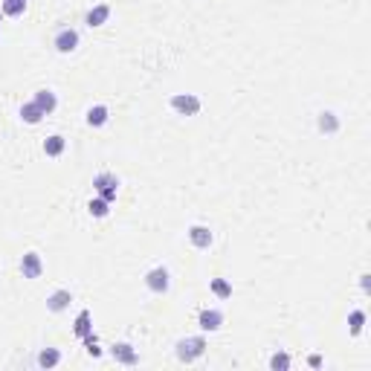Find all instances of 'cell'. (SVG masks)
I'll list each match as a JSON object with an SVG mask.
<instances>
[{
	"label": "cell",
	"instance_id": "7",
	"mask_svg": "<svg viewBox=\"0 0 371 371\" xmlns=\"http://www.w3.org/2000/svg\"><path fill=\"white\" fill-rule=\"evenodd\" d=\"M189 238H192V243H195V246L206 250L209 243H212V232L203 229V226H192V229H189Z\"/></svg>",
	"mask_w": 371,
	"mask_h": 371
},
{
	"label": "cell",
	"instance_id": "14",
	"mask_svg": "<svg viewBox=\"0 0 371 371\" xmlns=\"http://www.w3.org/2000/svg\"><path fill=\"white\" fill-rule=\"evenodd\" d=\"M107 15H110V6H96V9L87 15V23H90V26H99Z\"/></svg>",
	"mask_w": 371,
	"mask_h": 371
},
{
	"label": "cell",
	"instance_id": "3",
	"mask_svg": "<svg viewBox=\"0 0 371 371\" xmlns=\"http://www.w3.org/2000/svg\"><path fill=\"white\" fill-rule=\"evenodd\" d=\"M55 46H58V52H73L79 46V32L76 29H61L55 35Z\"/></svg>",
	"mask_w": 371,
	"mask_h": 371
},
{
	"label": "cell",
	"instance_id": "19",
	"mask_svg": "<svg viewBox=\"0 0 371 371\" xmlns=\"http://www.w3.org/2000/svg\"><path fill=\"white\" fill-rule=\"evenodd\" d=\"M90 212H93V215H99V218H102V215H107V200H104V197H102V200H93V203H90Z\"/></svg>",
	"mask_w": 371,
	"mask_h": 371
},
{
	"label": "cell",
	"instance_id": "12",
	"mask_svg": "<svg viewBox=\"0 0 371 371\" xmlns=\"http://www.w3.org/2000/svg\"><path fill=\"white\" fill-rule=\"evenodd\" d=\"M58 359H61V354H58L55 348H49V351H41V354H38V365H41V368H52V365H58Z\"/></svg>",
	"mask_w": 371,
	"mask_h": 371
},
{
	"label": "cell",
	"instance_id": "15",
	"mask_svg": "<svg viewBox=\"0 0 371 371\" xmlns=\"http://www.w3.org/2000/svg\"><path fill=\"white\" fill-rule=\"evenodd\" d=\"M21 116L26 119V122H38V119H41L44 113H41V107H38V104L32 102V104H26V107L21 110Z\"/></svg>",
	"mask_w": 371,
	"mask_h": 371
},
{
	"label": "cell",
	"instance_id": "22",
	"mask_svg": "<svg viewBox=\"0 0 371 371\" xmlns=\"http://www.w3.org/2000/svg\"><path fill=\"white\" fill-rule=\"evenodd\" d=\"M319 128H322V131H334V128H336L334 113H322V119H319Z\"/></svg>",
	"mask_w": 371,
	"mask_h": 371
},
{
	"label": "cell",
	"instance_id": "6",
	"mask_svg": "<svg viewBox=\"0 0 371 371\" xmlns=\"http://www.w3.org/2000/svg\"><path fill=\"white\" fill-rule=\"evenodd\" d=\"M220 322H223V313L220 311H203L200 313V328H203V331H218Z\"/></svg>",
	"mask_w": 371,
	"mask_h": 371
},
{
	"label": "cell",
	"instance_id": "10",
	"mask_svg": "<svg viewBox=\"0 0 371 371\" xmlns=\"http://www.w3.org/2000/svg\"><path fill=\"white\" fill-rule=\"evenodd\" d=\"M35 104L41 107V113H49V110L55 107V96H52V90H38V96H35Z\"/></svg>",
	"mask_w": 371,
	"mask_h": 371
},
{
	"label": "cell",
	"instance_id": "18",
	"mask_svg": "<svg viewBox=\"0 0 371 371\" xmlns=\"http://www.w3.org/2000/svg\"><path fill=\"white\" fill-rule=\"evenodd\" d=\"M87 322H90V313L84 311L79 316V325H76V334H79V336H87Z\"/></svg>",
	"mask_w": 371,
	"mask_h": 371
},
{
	"label": "cell",
	"instance_id": "21",
	"mask_svg": "<svg viewBox=\"0 0 371 371\" xmlns=\"http://www.w3.org/2000/svg\"><path fill=\"white\" fill-rule=\"evenodd\" d=\"M270 365H273V368H287V365H290V357H287V354H276V357H273V359H270Z\"/></svg>",
	"mask_w": 371,
	"mask_h": 371
},
{
	"label": "cell",
	"instance_id": "20",
	"mask_svg": "<svg viewBox=\"0 0 371 371\" xmlns=\"http://www.w3.org/2000/svg\"><path fill=\"white\" fill-rule=\"evenodd\" d=\"M23 6H26V0H6V12L9 15H21Z\"/></svg>",
	"mask_w": 371,
	"mask_h": 371
},
{
	"label": "cell",
	"instance_id": "9",
	"mask_svg": "<svg viewBox=\"0 0 371 371\" xmlns=\"http://www.w3.org/2000/svg\"><path fill=\"white\" fill-rule=\"evenodd\" d=\"M113 357L119 359V362H128V365H134V362H137V351H134L131 345H125V342H122V345H113Z\"/></svg>",
	"mask_w": 371,
	"mask_h": 371
},
{
	"label": "cell",
	"instance_id": "8",
	"mask_svg": "<svg viewBox=\"0 0 371 371\" xmlns=\"http://www.w3.org/2000/svg\"><path fill=\"white\" fill-rule=\"evenodd\" d=\"M96 186H99V192H102L104 200H110L116 192V177H110V174H99L96 177Z\"/></svg>",
	"mask_w": 371,
	"mask_h": 371
},
{
	"label": "cell",
	"instance_id": "4",
	"mask_svg": "<svg viewBox=\"0 0 371 371\" xmlns=\"http://www.w3.org/2000/svg\"><path fill=\"white\" fill-rule=\"evenodd\" d=\"M171 104L180 113H197V110H200V99H197V96H174Z\"/></svg>",
	"mask_w": 371,
	"mask_h": 371
},
{
	"label": "cell",
	"instance_id": "13",
	"mask_svg": "<svg viewBox=\"0 0 371 371\" xmlns=\"http://www.w3.org/2000/svg\"><path fill=\"white\" fill-rule=\"evenodd\" d=\"M87 122H90V125H104V122H107V107H104V104L90 107V110H87Z\"/></svg>",
	"mask_w": 371,
	"mask_h": 371
},
{
	"label": "cell",
	"instance_id": "17",
	"mask_svg": "<svg viewBox=\"0 0 371 371\" xmlns=\"http://www.w3.org/2000/svg\"><path fill=\"white\" fill-rule=\"evenodd\" d=\"M362 322H365V313L362 311L351 313V334H359V331H362Z\"/></svg>",
	"mask_w": 371,
	"mask_h": 371
},
{
	"label": "cell",
	"instance_id": "1",
	"mask_svg": "<svg viewBox=\"0 0 371 371\" xmlns=\"http://www.w3.org/2000/svg\"><path fill=\"white\" fill-rule=\"evenodd\" d=\"M203 348H206V342H203L200 336H192V339H183V342L177 345V357L186 359V362H192V359H197L203 354Z\"/></svg>",
	"mask_w": 371,
	"mask_h": 371
},
{
	"label": "cell",
	"instance_id": "16",
	"mask_svg": "<svg viewBox=\"0 0 371 371\" xmlns=\"http://www.w3.org/2000/svg\"><path fill=\"white\" fill-rule=\"evenodd\" d=\"M44 151H46V154H52V157L61 154V151H64V139H61V137H49V139H46V145H44Z\"/></svg>",
	"mask_w": 371,
	"mask_h": 371
},
{
	"label": "cell",
	"instance_id": "2",
	"mask_svg": "<svg viewBox=\"0 0 371 371\" xmlns=\"http://www.w3.org/2000/svg\"><path fill=\"white\" fill-rule=\"evenodd\" d=\"M145 284H148L154 293H165V290H168V270H165V267H154L148 276H145Z\"/></svg>",
	"mask_w": 371,
	"mask_h": 371
},
{
	"label": "cell",
	"instance_id": "11",
	"mask_svg": "<svg viewBox=\"0 0 371 371\" xmlns=\"http://www.w3.org/2000/svg\"><path fill=\"white\" fill-rule=\"evenodd\" d=\"M67 301H70V293L67 290H58V293H52V296L46 299V307H49V311H64Z\"/></svg>",
	"mask_w": 371,
	"mask_h": 371
},
{
	"label": "cell",
	"instance_id": "5",
	"mask_svg": "<svg viewBox=\"0 0 371 371\" xmlns=\"http://www.w3.org/2000/svg\"><path fill=\"white\" fill-rule=\"evenodd\" d=\"M21 270H23V276H26V278H38V276H41V258H38L35 253L23 255Z\"/></svg>",
	"mask_w": 371,
	"mask_h": 371
},
{
	"label": "cell",
	"instance_id": "23",
	"mask_svg": "<svg viewBox=\"0 0 371 371\" xmlns=\"http://www.w3.org/2000/svg\"><path fill=\"white\" fill-rule=\"evenodd\" d=\"M212 290H215L218 296H229V293H232L229 284H223V281H212Z\"/></svg>",
	"mask_w": 371,
	"mask_h": 371
}]
</instances>
